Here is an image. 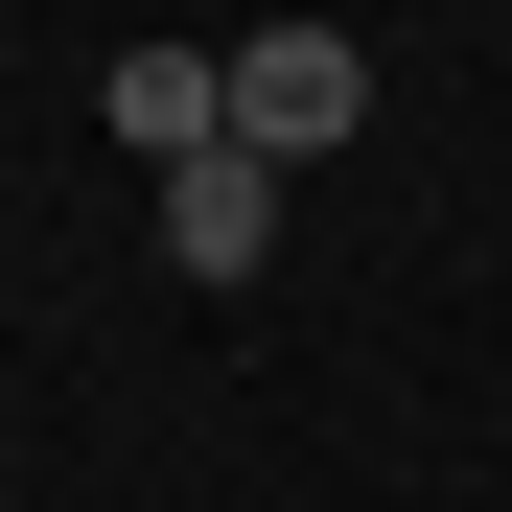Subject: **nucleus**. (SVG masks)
Returning <instances> with one entry per match:
<instances>
[{
    "instance_id": "f257e3e1",
    "label": "nucleus",
    "mask_w": 512,
    "mask_h": 512,
    "mask_svg": "<svg viewBox=\"0 0 512 512\" xmlns=\"http://www.w3.org/2000/svg\"><path fill=\"white\" fill-rule=\"evenodd\" d=\"M233 140L256 163H350L373 140V47L350 24H233Z\"/></svg>"
},
{
    "instance_id": "f03ea898",
    "label": "nucleus",
    "mask_w": 512,
    "mask_h": 512,
    "mask_svg": "<svg viewBox=\"0 0 512 512\" xmlns=\"http://www.w3.org/2000/svg\"><path fill=\"white\" fill-rule=\"evenodd\" d=\"M140 187H163V280H256V256H280V187H303V163H256V140H187V163H140Z\"/></svg>"
},
{
    "instance_id": "7ed1b4c3",
    "label": "nucleus",
    "mask_w": 512,
    "mask_h": 512,
    "mask_svg": "<svg viewBox=\"0 0 512 512\" xmlns=\"http://www.w3.org/2000/svg\"><path fill=\"white\" fill-rule=\"evenodd\" d=\"M94 117H117V163H187V140H233V47H210V24H140V47L94 70Z\"/></svg>"
}]
</instances>
